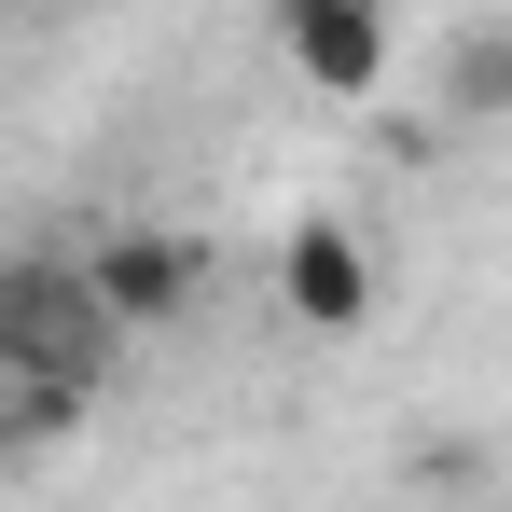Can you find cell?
<instances>
[{
    "mask_svg": "<svg viewBox=\"0 0 512 512\" xmlns=\"http://www.w3.org/2000/svg\"><path fill=\"white\" fill-rule=\"evenodd\" d=\"M277 42H291L305 84H333V97L388 84V14H374V0H277Z\"/></svg>",
    "mask_w": 512,
    "mask_h": 512,
    "instance_id": "cell-1",
    "label": "cell"
},
{
    "mask_svg": "<svg viewBox=\"0 0 512 512\" xmlns=\"http://www.w3.org/2000/svg\"><path fill=\"white\" fill-rule=\"evenodd\" d=\"M291 305H305V319H360V250H346L333 222H305V236H291Z\"/></svg>",
    "mask_w": 512,
    "mask_h": 512,
    "instance_id": "cell-2",
    "label": "cell"
}]
</instances>
